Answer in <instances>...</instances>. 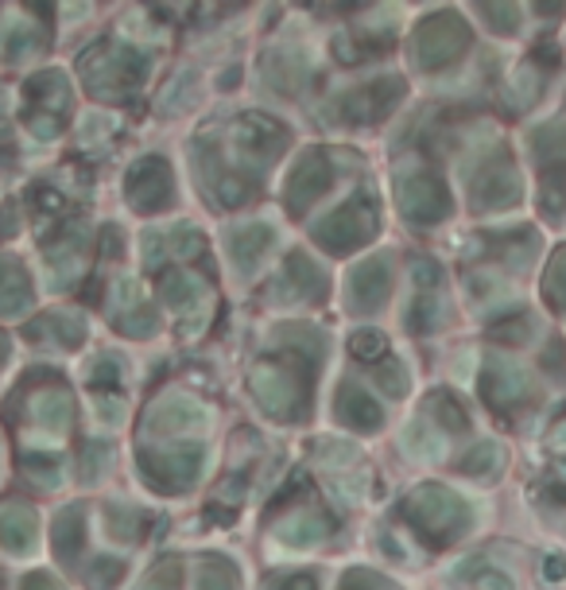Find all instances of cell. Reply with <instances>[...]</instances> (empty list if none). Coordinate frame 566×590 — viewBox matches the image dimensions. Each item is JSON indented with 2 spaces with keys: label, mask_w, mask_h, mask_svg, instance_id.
Instances as JSON below:
<instances>
[{
  "label": "cell",
  "mask_w": 566,
  "mask_h": 590,
  "mask_svg": "<svg viewBox=\"0 0 566 590\" xmlns=\"http://www.w3.org/2000/svg\"><path fill=\"white\" fill-rule=\"evenodd\" d=\"M144 63L148 59L133 48H97L94 55L82 59V71H86V82L97 97H120L128 86L140 82Z\"/></svg>",
  "instance_id": "cell-1"
},
{
  "label": "cell",
  "mask_w": 566,
  "mask_h": 590,
  "mask_svg": "<svg viewBox=\"0 0 566 590\" xmlns=\"http://www.w3.org/2000/svg\"><path fill=\"white\" fill-rule=\"evenodd\" d=\"M373 225H377V218H373V199H349L346 207H338L331 218H323V222L315 225V241L323 249H331V253H349V249H357L365 238H373Z\"/></svg>",
  "instance_id": "cell-2"
},
{
  "label": "cell",
  "mask_w": 566,
  "mask_h": 590,
  "mask_svg": "<svg viewBox=\"0 0 566 590\" xmlns=\"http://www.w3.org/2000/svg\"><path fill=\"white\" fill-rule=\"evenodd\" d=\"M202 447H175V451H140V471L151 478V486L164 494H182L190 482L202 474Z\"/></svg>",
  "instance_id": "cell-3"
},
{
  "label": "cell",
  "mask_w": 566,
  "mask_h": 590,
  "mask_svg": "<svg viewBox=\"0 0 566 590\" xmlns=\"http://www.w3.org/2000/svg\"><path fill=\"white\" fill-rule=\"evenodd\" d=\"M28 125H32L35 136H55L59 125H63V113L71 105V94H66V82L59 74H40V78L28 82Z\"/></svg>",
  "instance_id": "cell-4"
},
{
  "label": "cell",
  "mask_w": 566,
  "mask_h": 590,
  "mask_svg": "<svg viewBox=\"0 0 566 590\" xmlns=\"http://www.w3.org/2000/svg\"><path fill=\"white\" fill-rule=\"evenodd\" d=\"M252 392H256L260 408L272 415H280V420H287V415H300L303 404H307V397H303V389L292 381V377L283 373L280 366H256L252 369Z\"/></svg>",
  "instance_id": "cell-5"
},
{
  "label": "cell",
  "mask_w": 566,
  "mask_h": 590,
  "mask_svg": "<svg viewBox=\"0 0 566 590\" xmlns=\"http://www.w3.org/2000/svg\"><path fill=\"white\" fill-rule=\"evenodd\" d=\"M125 191L136 210H167L175 199L171 168H167L164 160H140L133 171H128Z\"/></svg>",
  "instance_id": "cell-6"
},
{
  "label": "cell",
  "mask_w": 566,
  "mask_h": 590,
  "mask_svg": "<svg viewBox=\"0 0 566 590\" xmlns=\"http://www.w3.org/2000/svg\"><path fill=\"white\" fill-rule=\"evenodd\" d=\"M334 187V164L326 152H311L300 160V168L292 171V183H287V207L292 214L307 210L315 199H323L326 191Z\"/></svg>",
  "instance_id": "cell-7"
},
{
  "label": "cell",
  "mask_w": 566,
  "mask_h": 590,
  "mask_svg": "<svg viewBox=\"0 0 566 590\" xmlns=\"http://www.w3.org/2000/svg\"><path fill=\"white\" fill-rule=\"evenodd\" d=\"M283 140H287V133L275 120L260 117V113H249V117L237 120V144H241V152L249 160L268 164L272 156L283 152Z\"/></svg>",
  "instance_id": "cell-8"
},
{
  "label": "cell",
  "mask_w": 566,
  "mask_h": 590,
  "mask_svg": "<svg viewBox=\"0 0 566 590\" xmlns=\"http://www.w3.org/2000/svg\"><path fill=\"white\" fill-rule=\"evenodd\" d=\"M458 513L462 509H458V502L447 494V489H419V494L408 502V517L416 520L427 536H439Z\"/></svg>",
  "instance_id": "cell-9"
},
{
  "label": "cell",
  "mask_w": 566,
  "mask_h": 590,
  "mask_svg": "<svg viewBox=\"0 0 566 590\" xmlns=\"http://www.w3.org/2000/svg\"><path fill=\"white\" fill-rule=\"evenodd\" d=\"M206 415L210 412L195 397H167L148 412V428L159 431V435H167V431H190V428H202Z\"/></svg>",
  "instance_id": "cell-10"
},
{
  "label": "cell",
  "mask_w": 566,
  "mask_h": 590,
  "mask_svg": "<svg viewBox=\"0 0 566 590\" xmlns=\"http://www.w3.org/2000/svg\"><path fill=\"white\" fill-rule=\"evenodd\" d=\"M400 202L403 214L416 218V222H434V218L447 214V194L439 191V183L427 176H411L400 183Z\"/></svg>",
  "instance_id": "cell-11"
},
{
  "label": "cell",
  "mask_w": 566,
  "mask_h": 590,
  "mask_svg": "<svg viewBox=\"0 0 566 590\" xmlns=\"http://www.w3.org/2000/svg\"><path fill=\"white\" fill-rule=\"evenodd\" d=\"M465 43V32L454 20H431L419 32V63L423 66H442L447 59L458 55V48Z\"/></svg>",
  "instance_id": "cell-12"
},
{
  "label": "cell",
  "mask_w": 566,
  "mask_h": 590,
  "mask_svg": "<svg viewBox=\"0 0 566 590\" xmlns=\"http://www.w3.org/2000/svg\"><path fill=\"white\" fill-rule=\"evenodd\" d=\"M388 280H392V272H388L385 261L357 264V268L349 272V295H354V307H377L380 299L388 295Z\"/></svg>",
  "instance_id": "cell-13"
},
{
  "label": "cell",
  "mask_w": 566,
  "mask_h": 590,
  "mask_svg": "<svg viewBox=\"0 0 566 590\" xmlns=\"http://www.w3.org/2000/svg\"><path fill=\"white\" fill-rule=\"evenodd\" d=\"M334 412H338L342 423H349V428H380V408L377 400L369 397L365 389H357V384H346V389L338 392V400H334Z\"/></svg>",
  "instance_id": "cell-14"
},
{
  "label": "cell",
  "mask_w": 566,
  "mask_h": 590,
  "mask_svg": "<svg viewBox=\"0 0 566 590\" xmlns=\"http://www.w3.org/2000/svg\"><path fill=\"white\" fill-rule=\"evenodd\" d=\"M32 415L43 423V428H55V431H66L74 420V400L63 392V384H51V389L35 392L32 400Z\"/></svg>",
  "instance_id": "cell-15"
},
{
  "label": "cell",
  "mask_w": 566,
  "mask_h": 590,
  "mask_svg": "<svg viewBox=\"0 0 566 590\" xmlns=\"http://www.w3.org/2000/svg\"><path fill=\"white\" fill-rule=\"evenodd\" d=\"M164 295L182 315H195L198 307H206V295L210 292H206V284L190 268H175L171 276L164 280Z\"/></svg>",
  "instance_id": "cell-16"
},
{
  "label": "cell",
  "mask_w": 566,
  "mask_h": 590,
  "mask_svg": "<svg viewBox=\"0 0 566 590\" xmlns=\"http://www.w3.org/2000/svg\"><path fill=\"white\" fill-rule=\"evenodd\" d=\"M28 299H32V284H28L24 268L0 256V315H20Z\"/></svg>",
  "instance_id": "cell-17"
},
{
  "label": "cell",
  "mask_w": 566,
  "mask_h": 590,
  "mask_svg": "<svg viewBox=\"0 0 566 590\" xmlns=\"http://www.w3.org/2000/svg\"><path fill=\"white\" fill-rule=\"evenodd\" d=\"M396 94H400V82H377L373 89L349 94L346 102H342V109H346L349 120H369V117H377V113H385Z\"/></svg>",
  "instance_id": "cell-18"
},
{
  "label": "cell",
  "mask_w": 566,
  "mask_h": 590,
  "mask_svg": "<svg viewBox=\"0 0 566 590\" xmlns=\"http://www.w3.org/2000/svg\"><path fill=\"white\" fill-rule=\"evenodd\" d=\"M32 536H35V513L24 509V505H9V509H0V544L9 551H24L32 548Z\"/></svg>",
  "instance_id": "cell-19"
},
{
  "label": "cell",
  "mask_w": 566,
  "mask_h": 590,
  "mask_svg": "<svg viewBox=\"0 0 566 590\" xmlns=\"http://www.w3.org/2000/svg\"><path fill=\"white\" fill-rule=\"evenodd\" d=\"M326 536H331V520L323 513H300L280 525V540H287L292 548H311V544H323Z\"/></svg>",
  "instance_id": "cell-20"
},
{
  "label": "cell",
  "mask_w": 566,
  "mask_h": 590,
  "mask_svg": "<svg viewBox=\"0 0 566 590\" xmlns=\"http://www.w3.org/2000/svg\"><path fill=\"white\" fill-rule=\"evenodd\" d=\"M82 540H86V513L74 505V509L59 513V520H55V551H59V559H66V563H71V559L82 551Z\"/></svg>",
  "instance_id": "cell-21"
},
{
  "label": "cell",
  "mask_w": 566,
  "mask_h": 590,
  "mask_svg": "<svg viewBox=\"0 0 566 590\" xmlns=\"http://www.w3.org/2000/svg\"><path fill=\"white\" fill-rule=\"evenodd\" d=\"M272 230L268 225H249V230H237L233 241H229V249H233V261L241 264V268H256L260 256L272 249Z\"/></svg>",
  "instance_id": "cell-22"
},
{
  "label": "cell",
  "mask_w": 566,
  "mask_h": 590,
  "mask_svg": "<svg viewBox=\"0 0 566 590\" xmlns=\"http://www.w3.org/2000/svg\"><path fill=\"white\" fill-rule=\"evenodd\" d=\"M283 287L295 295H323L326 292V276L323 268H318L315 261H307V256H292L287 261V272H283Z\"/></svg>",
  "instance_id": "cell-23"
},
{
  "label": "cell",
  "mask_w": 566,
  "mask_h": 590,
  "mask_svg": "<svg viewBox=\"0 0 566 590\" xmlns=\"http://www.w3.org/2000/svg\"><path fill=\"white\" fill-rule=\"evenodd\" d=\"M32 338H43L51 335L59 346H78L82 338H86V330H82V323L74 319V315H48V319H40L32 330H28Z\"/></svg>",
  "instance_id": "cell-24"
},
{
  "label": "cell",
  "mask_w": 566,
  "mask_h": 590,
  "mask_svg": "<svg viewBox=\"0 0 566 590\" xmlns=\"http://www.w3.org/2000/svg\"><path fill=\"white\" fill-rule=\"evenodd\" d=\"M24 474L35 482V486H59L63 482V466H59L55 455H28L24 459Z\"/></svg>",
  "instance_id": "cell-25"
},
{
  "label": "cell",
  "mask_w": 566,
  "mask_h": 590,
  "mask_svg": "<svg viewBox=\"0 0 566 590\" xmlns=\"http://www.w3.org/2000/svg\"><path fill=\"white\" fill-rule=\"evenodd\" d=\"M198 590H237V567L229 559H206Z\"/></svg>",
  "instance_id": "cell-26"
},
{
  "label": "cell",
  "mask_w": 566,
  "mask_h": 590,
  "mask_svg": "<svg viewBox=\"0 0 566 590\" xmlns=\"http://www.w3.org/2000/svg\"><path fill=\"white\" fill-rule=\"evenodd\" d=\"M120 330H125V335H133V338H144V335H151V330H156V312H151V304H140V307H133V312H125L120 315Z\"/></svg>",
  "instance_id": "cell-27"
},
{
  "label": "cell",
  "mask_w": 566,
  "mask_h": 590,
  "mask_svg": "<svg viewBox=\"0 0 566 590\" xmlns=\"http://www.w3.org/2000/svg\"><path fill=\"white\" fill-rule=\"evenodd\" d=\"M117 579H120V559H113V556L94 559V563H90V571H86V587L90 590H109Z\"/></svg>",
  "instance_id": "cell-28"
},
{
  "label": "cell",
  "mask_w": 566,
  "mask_h": 590,
  "mask_svg": "<svg viewBox=\"0 0 566 590\" xmlns=\"http://www.w3.org/2000/svg\"><path fill=\"white\" fill-rule=\"evenodd\" d=\"M120 377H125V366H120V358H113V354H105V358L94 361V369H90V384H97V389L117 384Z\"/></svg>",
  "instance_id": "cell-29"
},
{
  "label": "cell",
  "mask_w": 566,
  "mask_h": 590,
  "mask_svg": "<svg viewBox=\"0 0 566 590\" xmlns=\"http://www.w3.org/2000/svg\"><path fill=\"white\" fill-rule=\"evenodd\" d=\"M349 350H354L357 358H365V361H377L380 354H385V338H380L377 330H361V335L349 338Z\"/></svg>",
  "instance_id": "cell-30"
},
{
  "label": "cell",
  "mask_w": 566,
  "mask_h": 590,
  "mask_svg": "<svg viewBox=\"0 0 566 590\" xmlns=\"http://www.w3.org/2000/svg\"><path fill=\"white\" fill-rule=\"evenodd\" d=\"M94 408H97V415H102V423H117L120 415H125L120 397H105V392H97V397H94Z\"/></svg>",
  "instance_id": "cell-31"
},
{
  "label": "cell",
  "mask_w": 566,
  "mask_h": 590,
  "mask_svg": "<svg viewBox=\"0 0 566 590\" xmlns=\"http://www.w3.org/2000/svg\"><path fill=\"white\" fill-rule=\"evenodd\" d=\"M377 384H385V392L400 397V392H403V373H400V366H380V369H377Z\"/></svg>",
  "instance_id": "cell-32"
},
{
  "label": "cell",
  "mask_w": 566,
  "mask_h": 590,
  "mask_svg": "<svg viewBox=\"0 0 566 590\" xmlns=\"http://www.w3.org/2000/svg\"><path fill=\"white\" fill-rule=\"evenodd\" d=\"M338 590H385L380 587V579H373V575H365V571H349L346 579H342V587Z\"/></svg>",
  "instance_id": "cell-33"
},
{
  "label": "cell",
  "mask_w": 566,
  "mask_h": 590,
  "mask_svg": "<svg viewBox=\"0 0 566 590\" xmlns=\"http://www.w3.org/2000/svg\"><path fill=\"white\" fill-rule=\"evenodd\" d=\"M113 536H125V540H133L136 536V513L133 509H117V517H113Z\"/></svg>",
  "instance_id": "cell-34"
},
{
  "label": "cell",
  "mask_w": 566,
  "mask_h": 590,
  "mask_svg": "<svg viewBox=\"0 0 566 590\" xmlns=\"http://www.w3.org/2000/svg\"><path fill=\"white\" fill-rule=\"evenodd\" d=\"M272 590H315V579H311V575H292V579L275 582Z\"/></svg>",
  "instance_id": "cell-35"
},
{
  "label": "cell",
  "mask_w": 566,
  "mask_h": 590,
  "mask_svg": "<svg viewBox=\"0 0 566 590\" xmlns=\"http://www.w3.org/2000/svg\"><path fill=\"white\" fill-rule=\"evenodd\" d=\"M24 590H59V587L48 579V575H32V579L24 582Z\"/></svg>",
  "instance_id": "cell-36"
},
{
  "label": "cell",
  "mask_w": 566,
  "mask_h": 590,
  "mask_svg": "<svg viewBox=\"0 0 566 590\" xmlns=\"http://www.w3.org/2000/svg\"><path fill=\"white\" fill-rule=\"evenodd\" d=\"M148 590H164V587H148Z\"/></svg>",
  "instance_id": "cell-37"
}]
</instances>
